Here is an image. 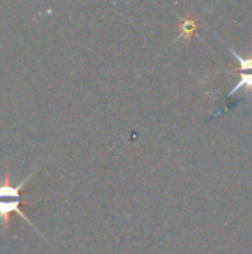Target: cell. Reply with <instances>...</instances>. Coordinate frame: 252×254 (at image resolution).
Returning <instances> with one entry per match:
<instances>
[{
    "label": "cell",
    "mask_w": 252,
    "mask_h": 254,
    "mask_svg": "<svg viewBox=\"0 0 252 254\" xmlns=\"http://www.w3.org/2000/svg\"><path fill=\"white\" fill-rule=\"evenodd\" d=\"M36 174V170L31 171L22 182H19L18 185H10V179H9V171H4L3 176V183L0 185V222L3 226V231L7 232L10 228V222H12V216L18 214L21 219H24L30 226H33V223L28 220V217L22 213L21 210V204H22V192L25 189V186L31 182L33 176ZM34 231H37V228L33 226ZM39 232V231H37Z\"/></svg>",
    "instance_id": "obj_1"
},
{
    "label": "cell",
    "mask_w": 252,
    "mask_h": 254,
    "mask_svg": "<svg viewBox=\"0 0 252 254\" xmlns=\"http://www.w3.org/2000/svg\"><path fill=\"white\" fill-rule=\"evenodd\" d=\"M239 89H245L248 92V98L252 101V73H241V80L236 83V86H233L230 89V92L227 94V98L233 97V94H236Z\"/></svg>",
    "instance_id": "obj_2"
},
{
    "label": "cell",
    "mask_w": 252,
    "mask_h": 254,
    "mask_svg": "<svg viewBox=\"0 0 252 254\" xmlns=\"http://www.w3.org/2000/svg\"><path fill=\"white\" fill-rule=\"evenodd\" d=\"M181 19V24H180V28H181V31H180V36H178V39H187V40H190L192 39V36H193V33H195V30H196V27H198V24H196V19H192V18H180Z\"/></svg>",
    "instance_id": "obj_3"
},
{
    "label": "cell",
    "mask_w": 252,
    "mask_h": 254,
    "mask_svg": "<svg viewBox=\"0 0 252 254\" xmlns=\"http://www.w3.org/2000/svg\"><path fill=\"white\" fill-rule=\"evenodd\" d=\"M229 49V52L238 60V63H239V71L241 73H251L252 71V48H251V54H250V57H247V58H244V57H241L236 51H233L232 48H227Z\"/></svg>",
    "instance_id": "obj_4"
}]
</instances>
